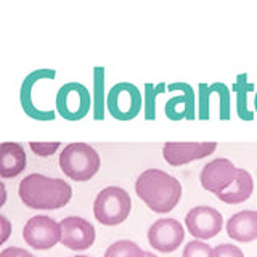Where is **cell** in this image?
Here are the masks:
<instances>
[{
    "label": "cell",
    "instance_id": "cell-1",
    "mask_svg": "<svg viewBox=\"0 0 257 257\" xmlns=\"http://www.w3.org/2000/svg\"><path fill=\"white\" fill-rule=\"evenodd\" d=\"M135 193L153 212L167 214L180 203L182 185L174 175L153 167L137 177Z\"/></svg>",
    "mask_w": 257,
    "mask_h": 257
},
{
    "label": "cell",
    "instance_id": "cell-2",
    "mask_svg": "<svg viewBox=\"0 0 257 257\" xmlns=\"http://www.w3.org/2000/svg\"><path fill=\"white\" fill-rule=\"evenodd\" d=\"M18 195L23 204L29 209L52 211L69 203L72 188L63 179H52L44 174H29L20 182Z\"/></svg>",
    "mask_w": 257,
    "mask_h": 257
},
{
    "label": "cell",
    "instance_id": "cell-3",
    "mask_svg": "<svg viewBox=\"0 0 257 257\" xmlns=\"http://www.w3.org/2000/svg\"><path fill=\"white\" fill-rule=\"evenodd\" d=\"M101 159L98 151L88 143H69L60 155L63 174L74 182H87L100 171Z\"/></svg>",
    "mask_w": 257,
    "mask_h": 257
},
{
    "label": "cell",
    "instance_id": "cell-4",
    "mask_svg": "<svg viewBox=\"0 0 257 257\" xmlns=\"http://www.w3.org/2000/svg\"><path fill=\"white\" fill-rule=\"evenodd\" d=\"M132 211V199L120 187L103 188L93 201V215L101 225L116 227L128 219Z\"/></svg>",
    "mask_w": 257,
    "mask_h": 257
},
{
    "label": "cell",
    "instance_id": "cell-5",
    "mask_svg": "<svg viewBox=\"0 0 257 257\" xmlns=\"http://www.w3.org/2000/svg\"><path fill=\"white\" fill-rule=\"evenodd\" d=\"M56 112L66 120L84 119L92 109V96L88 88L80 82H68L56 92Z\"/></svg>",
    "mask_w": 257,
    "mask_h": 257
},
{
    "label": "cell",
    "instance_id": "cell-6",
    "mask_svg": "<svg viewBox=\"0 0 257 257\" xmlns=\"http://www.w3.org/2000/svg\"><path fill=\"white\" fill-rule=\"evenodd\" d=\"M143 106L142 92L132 82H119L109 88L106 109L117 120H132L140 114Z\"/></svg>",
    "mask_w": 257,
    "mask_h": 257
},
{
    "label": "cell",
    "instance_id": "cell-7",
    "mask_svg": "<svg viewBox=\"0 0 257 257\" xmlns=\"http://www.w3.org/2000/svg\"><path fill=\"white\" fill-rule=\"evenodd\" d=\"M23 239L26 244L37 249L47 251L52 249L61 241L60 223L48 215H34L23 227Z\"/></svg>",
    "mask_w": 257,
    "mask_h": 257
},
{
    "label": "cell",
    "instance_id": "cell-8",
    "mask_svg": "<svg viewBox=\"0 0 257 257\" xmlns=\"http://www.w3.org/2000/svg\"><path fill=\"white\" fill-rule=\"evenodd\" d=\"M191 236L196 239H211L219 233L223 227V217L217 209L211 206H196L188 211L185 217Z\"/></svg>",
    "mask_w": 257,
    "mask_h": 257
},
{
    "label": "cell",
    "instance_id": "cell-9",
    "mask_svg": "<svg viewBox=\"0 0 257 257\" xmlns=\"http://www.w3.org/2000/svg\"><path fill=\"white\" fill-rule=\"evenodd\" d=\"M61 241L63 246H66L71 251H85L95 243L96 233L93 225L82 219V217L69 215L64 217L60 222Z\"/></svg>",
    "mask_w": 257,
    "mask_h": 257
},
{
    "label": "cell",
    "instance_id": "cell-10",
    "mask_svg": "<svg viewBox=\"0 0 257 257\" xmlns=\"http://www.w3.org/2000/svg\"><path fill=\"white\" fill-rule=\"evenodd\" d=\"M185 239L182 223L175 219H159L148 230V243L159 252H174Z\"/></svg>",
    "mask_w": 257,
    "mask_h": 257
},
{
    "label": "cell",
    "instance_id": "cell-11",
    "mask_svg": "<svg viewBox=\"0 0 257 257\" xmlns=\"http://www.w3.org/2000/svg\"><path fill=\"white\" fill-rule=\"evenodd\" d=\"M238 167L227 158H217L207 163L199 174L201 187L206 191L219 195L220 191L227 190L233 180L236 179Z\"/></svg>",
    "mask_w": 257,
    "mask_h": 257
},
{
    "label": "cell",
    "instance_id": "cell-12",
    "mask_svg": "<svg viewBox=\"0 0 257 257\" xmlns=\"http://www.w3.org/2000/svg\"><path fill=\"white\" fill-rule=\"evenodd\" d=\"M217 150L215 142L203 143H164L163 145V158L167 164L179 167L188 164L191 161L203 159Z\"/></svg>",
    "mask_w": 257,
    "mask_h": 257
},
{
    "label": "cell",
    "instance_id": "cell-13",
    "mask_svg": "<svg viewBox=\"0 0 257 257\" xmlns=\"http://www.w3.org/2000/svg\"><path fill=\"white\" fill-rule=\"evenodd\" d=\"M56 76L55 69H36L29 72V74L24 77L21 88H20V101H21V108L26 112V116L36 119V120H53L55 114H45V112H40L36 106V100H34V90H36V84H39L40 80H53Z\"/></svg>",
    "mask_w": 257,
    "mask_h": 257
},
{
    "label": "cell",
    "instance_id": "cell-14",
    "mask_svg": "<svg viewBox=\"0 0 257 257\" xmlns=\"http://www.w3.org/2000/svg\"><path fill=\"white\" fill-rule=\"evenodd\" d=\"M167 92H180V95L172 96L166 103L164 111L166 116L171 120H180V119H195V90L187 82H172L167 85Z\"/></svg>",
    "mask_w": 257,
    "mask_h": 257
},
{
    "label": "cell",
    "instance_id": "cell-15",
    "mask_svg": "<svg viewBox=\"0 0 257 257\" xmlns=\"http://www.w3.org/2000/svg\"><path fill=\"white\" fill-rule=\"evenodd\" d=\"M26 151L16 142H4L0 145V177L4 180L13 179L26 169Z\"/></svg>",
    "mask_w": 257,
    "mask_h": 257
},
{
    "label": "cell",
    "instance_id": "cell-16",
    "mask_svg": "<svg viewBox=\"0 0 257 257\" xmlns=\"http://www.w3.org/2000/svg\"><path fill=\"white\" fill-rule=\"evenodd\" d=\"M227 235L238 243H252L257 239V211H241L227 222Z\"/></svg>",
    "mask_w": 257,
    "mask_h": 257
},
{
    "label": "cell",
    "instance_id": "cell-17",
    "mask_svg": "<svg viewBox=\"0 0 257 257\" xmlns=\"http://www.w3.org/2000/svg\"><path fill=\"white\" fill-rule=\"evenodd\" d=\"M254 191V179L246 169H238L236 179L227 190L220 191L217 198L225 204H241L251 198Z\"/></svg>",
    "mask_w": 257,
    "mask_h": 257
},
{
    "label": "cell",
    "instance_id": "cell-18",
    "mask_svg": "<svg viewBox=\"0 0 257 257\" xmlns=\"http://www.w3.org/2000/svg\"><path fill=\"white\" fill-rule=\"evenodd\" d=\"M106 108V95H104V68H93V93H92V114L95 120H103Z\"/></svg>",
    "mask_w": 257,
    "mask_h": 257
},
{
    "label": "cell",
    "instance_id": "cell-19",
    "mask_svg": "<svg viewBox=\"0 0 257 257\" xmlns=\"http://www.w3.org/2000/svg\"><path fill=\"white\" fill-rule=\"evenodd\" d=\"M254 88L252 84L247 82V74H239L233 90L236 92V111L241 119H252V112L247 109V93Z\"/></svg>",
    "mask_w": 257,
    "mask_h": 257
},
{
    "label": "cell",
    "instance_id": "cell-20",
    "mask_svg": "<svg viewBox=\"0 0 257 257\" xmlns=\"http://www.w3.org/2000/svg\"><path fill=\"white\" fill-rule=\"evenodd\" d=\"M167 90L166 82H159L158 85L147 82L143 90V116L147 120L156 119V98L158 95L164 93Z\"/></svg>",
    "mask_w": 257,
    "mask_h": 257
},
{
    "label": "cell",
    "instance_id": "cell-21",
    "mask_svg": "<svg viewBox=\"0 0 257 257\" xmlns=\"http://www.w3.org/2000/svg\"><path fill=\"white\" fill-rule=\"evenodd\" d=\"M103 257H145V251L135 241L119 239L104 251Z\"/></svg>",
    "mask_w": 257,
    "mask_h": 257
},
{
    "label": "cell",
    "instance_id": "cell-22",
    "mask_svg": "<svg viewBox=\"0 0 257 257\" xmlns=\"http://www.w3.org/2000/svg\"><path fill=\"white\" fill-rule=\"evenodd\" d=\"M212 247L206 244L203 239H191L185 244L182 257H211Z\"/></svg>",
    "mask_w": 257,
    "mask_h": 257
},
{
    "label": "cell",
    "instance_id": "cell-23",
    "mask_svg": "<svg viewBox=\"0 0 257 257\" xmlns=\"http://www.w3.org/2000/svg\"><path fill=\"white\" fill-rule=\"evenodd\" d=\"M61 147L60 142H53V143H34L31 142L29 143V148L34 151V155L40 156V158H48L56 153V150H58Z\"/></svg>",
    "mask_w": 257,
    "mask_h": 257
},
{
    "label": "cell",
    "instance_id": "cell-24",
    "mask_svg": "<svg viewBox=\"0 0 257 257\" xmlns=\"http://www.w3.org/2000/svg\"><path fill=\"white\" fill-rule=\"evenodd\" d=\"M211 257H244L243 251L236 244H219L212 247V255Z\"/></svg>",
    "mask_w": 257,
    "mask_h": 257
},
{
    "label": "cell",
    "instance_id": "cell-25",
    "mask_svg": "<svg viewBox=\"0 0 257 257\" xmlns=\"http://www.w3.org/2000/svg\"><path fill=\"white\" fill-rule=\"evenodd\" d=\"M0 257H36V255L31 254L29 251H26V249H23V247L12 246V247L4 249V251L0 252Z\"/></svg>",
    "mask_w": 257,
    "mask_h": 257
},
{
    "label": "cell",
    "instance_id": "cell-26",
    "mask_svg": "<svg viewBox=\"0 0 257 257\" xmlns=\"http://www.w3.org/2000/svg\"><path fill=\"white\" fill-rule=\"evenodd\" d=\"M0 223H2V243H5L12 233V223L5 215H0Z\"/></svg>",
    "mask_w": 257,
    "mask_h": 257
},
{
    "label": "cell",
    "instance_id": "cell-27",
    "mask_svg": "<svg viewBox=\"0 0 257 257\" xmlns=\"http://www.w3.org/2000/svg\"><path fill=\"white\" fill-rule=\"evenodd\" d=\"M0 187H2V204H5V201H7V190H5V183L2 182V185H0Z\"/></svg>",
    "mask_w": 257,
    "mask_h": 257
},
{
    "label": "cell",
    "instance_id": "cell-28",
    "mask_svg": "<svg viewBox=\"0 0 257 257\" xmlns=\"http://www.w3.org/2000/svg\"><path fill=\"white\" fill-rule=\"evenodd\" d=\"M145 257H158V255H155V254L150 252V251H145Z\"/></svg>",
    "mask_w": 257,
    "mask_h": 257
},
{
    "label": "cell",
    "instance_id": "cell-29",
    "mask_svg": "<svg viewBox=\"0 0 257 257\" xmlns=\"http://www.w3.org/2000/svg\"><path fill=\"white\" fill-rule=\"evenodd\" d=\"M254 104H255V111H257V93H255V100H254Z\"/></svg>",
    "mask_w": 257,
    "mask_h": 257
},
{
    "label": "cell",
    "instance_id": "cell-30",
    "mask_svg": "<svg viewBox=\"0 0 257 257\" xmlns=\"http://www.w3.org/2000/svg\"><path fill=\"white\" fill-rule=\"evenodd\" d=\"M74 257H88V255H74Z\"/></svg>",
    "mask_w": 257,
    "mask_h": 257
}]
</instances>
